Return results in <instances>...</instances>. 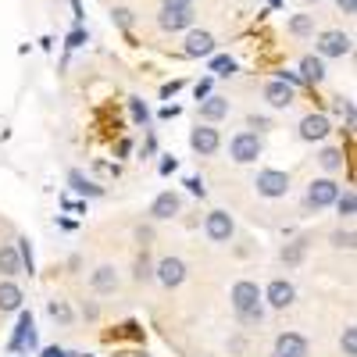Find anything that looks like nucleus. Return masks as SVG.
I'll return each instance as SVG.
<instances>
[{
  "mask_svg": "<svg viewBox=\"0 0 357 357\" xmlns=\"http://www.w3.org/2000/svg\"><path fill=\"white\" fill-rule=\"evenodd\" d=\"M261 154H264V143H261L257 132H236V136L229 139V158H232L236 165H254Z\"/></svg>",
  "mask_w": 357,
  "mask_h": 357,
  "instance_id": "obj_1",
  "label": "nucleus"
},
{
  "mask_svg": "<svg viewBox=\"0 0 357 357\" xmlns=\"http://www.w3.org/2000/svg\"><path fill=\"white\" fill-rule=\"evenodd\" d=\"M254 190H257L261 197H268V200H279V197L289 193V175L279 172V168H264V172H257V178H254Z\"/></svg>",
  "mask_w": 357,
  "mask_h": 357,
  "instance_id": "obj_2",
  "label": "nucleus"
},
{
  "mask_svg": "<svg viewBox=\"0 0 357 357\" xmlns=\"http://www.w3.org/2000/svg\"><path fill=\"white\" fill-rule=\"evenodd\" d=\"M154 279L165 286V289H175L186 282V261L183 257H161L158 268H154Z\"/></svg>",
  "mask_w": 357,
  "mask_h": 357,
  "instance_id": "obj_3",
  "label": "nucleus"
},
{
  "mask_svg": "<svg viewBox=\"0 0 357 357\" xmlns=\"http://www.w3.org/2000/svg\"><path fill=\"white\" fill-rule=\"evenodd\" d=\"M340 197V183L336 178H314L307 186V207L321 211V207H333V200Z\"/></svg>",
  "mask_w": 357,
  "mask_h": 357,
  "instance_id": "obj_4",
  "label": "nucleus"
},
{
  "mask_svg": "<svg viewBox=\"0 0 357 357\" xmlns=\"http://www.w3.org/2000/svg\"><path fill=\"white\" fill-rule=\"evenodd\" d=\"M204 232H207V240H211V243H229L232 232H236L232 215L229 211H211V215H207V222H204Z\"/></svg>",
  "mask_w": 357,
  "mask_h": 357,
  "instance_id": "obj_5",
  "label": "nucleus"
},
{
  "mask_svg": "<svg viewBox=\"0 0 357 357\" xmlns=\"http://www.w3.org/2000/svg\"><path fill=\"white\" fill-rule=\"evenodd\" d=\"M261 296H264V301L272 304L275 311H286V307H293V301H296V286L286 282V279H272Z\"/></svg>",
  "mask_w": 357,
  "mask_h": 357,
  "instance_id": "obj_6",
  "label": "nucleus"
},
{
  "mask_svg": "<svg viewBox=\"0 0 357 357\" xmlns=\"http://www.w3.org/2000/svg\"><path fill=\"white\" fill-rule=\"evenodd\" d=\"M350 50H354V43H350L347 33H340V29H329V33L318 36V54L321 57H347Z\"/></svg>",
  "mask_w": 357,
  "mask_h": 357,
  "instance_id": "obj_7",
  "label": "nucleus"
},
{
  "mask_svg": "<svg viewBox=\"0 0 357 357\" xmlns=\"http://www.w3.org/2000/svg\"><path fill=\"white\" fill-rule=\"evenodd\" d=\"M190 146H193L200 158H211V154H218L222 136H218V129H211V126H197V129L190 132Z\"/></svg>",
  "mask_w": 357,
  "mask_h": 357,
  "instance_id": "obj_8",
  "label": "nucleus"
},
{
  "mask_svg": "<svg viewBox=\"0 0 357 357\" xmlns=\"http://www.w3.org/2000/svg\"><path fill=\"white\" fill-rule=\"evenodd\" d=\"M193 25V8H161L158 15V29L161 33H178V29Z\"/></svg>",
  "mask_w": 357,
  "mask_h": 357,
  "instance_id": "obj_9",
  "label": "nucleus"
},
{
  "mask_svg": "<svg viewBox=\"0 0 357 357\" xmlns=\"http://www.w3.org/2000/svg\"><path fill=\"white\" fill-rule=\"evenodd\" d=\"M264 100H268V107L286 111V107L296 100V89H293L286 79H275V82H268V86H264Z\"/></svg>",
  "mask_w": 357,
  "mask_h": 357,
  "instance_id": "obj_10",
  "label": "nucleus"
},
{
  "mask_svg": "<svg viewBox=\"0 0 357 357\" xmlns=\"http://www.w3.org/2000/svg\"><path fill=\"white\" fill-rule=\"evenodd\" d=\"M261 304V289H257V282H236L232 286V311L240 314V311H250V307H257Z\"/></svg>",
  "mask_w": 357,
  "mask_h": 357,
  "instance_id": "obj_11",
  "label": "nucleus"
},
{
  "mask_svg": "<svg viewBox=\"0 0 357 357\" xmlns=\"http://www.w3.org/2000/svg\"><path fill=\"white\" fill-rule=\"evenodd\" d=\"M178 211H183V200H178L175 193H158L154 204H151V218H158V222H168Z\"/></svg>",
  "mask_w": 357,
  "mask_h": 357,
  "instance_id": "obj_12",
  "label": "nucleus"
},
{
  "mask_svg": "<svg viewBox=\"0 0 357 357\" xmlns=\"http://www.w3.org/2000/svg\"><path fill=\"white\" fill-rule=\"evenodd\" d=\"M275 357H307V340L301 333H282L275 340Z\"/></svg>",
  "mask_w": 357,
  "mask_h": 357,
  "instance_id": "obj_13",
  "label": "nucleus"
},
{
  "mask_svg": "<svg viewBox=\"0 0 357 357\" xmlns=\"http://www.w3.org/2000/svg\"><path fill=\"white\" fill-rule=\"evenodd\" d=\"M183 50H186V57H211L215 54V36L204 33V29H200V33H190Z\"/></svg>",
  "mask_w": 357,
  "mask_h": 357,
  "instance_id": "obj_14",
  "label": "nucleus"
},
{
  "mask_svg": "<svg viewBox=\"0 0 357 357\" xmlns=\"http://www.w3.org/2000/svg\"><path fill=\"white\" fill-rule=\"evenodd\" d=\"M89 286H93L97 293H114V289H118V272H114V264H97L93 275H89Z\"/></svg>",
  "mask_w": 357,
  "mask_h": 357,
  "instance_id": "obj_15",
  "label": "nucleus"
},
{
  "mask_svg": "<svg viewBox=\"0 0 357 357\" xmlns=\"http://www.w3.org/2000/svg\"><path fill=\"white\" fill-rule=\"evenodd\" d=\"M329 118H325V114H307L304 118V122H301V139H325V136H329Z\"/></svg>",
  "mask_w": 357,
  "mask_h": 357,
  "instance_id": "obj_16",
  "label": "nucleus"
},
{
  "mask_svg": "<svg viewBox=\"0 0 357 357\" xmlns=\"http://www.w3.org/2000/svg\"><path fill=\"white\" fill-rule=\"evenodd\" d=\"M225 114H229V100L225 97H207L200 104V118H204V122H222Z\"/></svg>",
  "mask_w": 357,
  "mask_h": 357,
  "instance_id": "obj_17",
  "label": "nucleus"
},
{
  "mask_svg": "<svg viewBox=\"0 0 357 357\" xmlns=\"http://www.w3.org/2000/svg\"><path fill=\"white\" fill-rule=\"evenodd\" d=\"M22 272V257H18V247H0V275H18Z\"/></svg>",
  "mask_w": 357,
  "mask_h": 357,
  "instance_id": "obj_18",
  "label": "nucleus"
},
{
  "mask_svg": "<svg viewBox=\"0 0 357 357\" xmlns=\"http://www.w3.org/2000/svg\"><path fill=\"white\" fill-rule=\"evenodd\" d=\"M0 311H22V289L15 282H0Z\"/></svg>",
  "mask_w": 357,
  "mask_h": 357,
  "instance_id": "obj_19",
  "label": "nucleus"
},
{
  "mask_svg": "<svg viewBox=\"0 0 357 357\" xmlns=\"http://www.w3.org/2000/svg\"><path fill=\"white\" fill-rule=\"evenodd\" d=\"M15 350H22V347H36V333H33V314H25L22 311V321H18V336H15V343H11Z\"/></svg>",
  "mask_w": 357,
  "mask_h": 357,
  "instance_id": "obj_20",
  "label": "nucleus"
},
{
  "mask_svg": "<svg viewBox=\"0 0 357 357\" xmlns=\"http://www.w3.org/2000/svg\"><path fill=\"white\" fill-rule=\"evenodd\" d=\"M301 75H304V82H321L325 79V65H321V57H304L301 61Z\"/></svg>",
  "mask_w": 357,
  "mask_h": 357,
  "instance_id": "obj_21",
  "label": "nucleus"
},
{
  "mask_svg": "<svg viewBox=\"0 0 357 357\" xmlns=\"http://www.w3.org/2000/svg\"><path fill=\"white\" fill-rule=\"evenodd\" d=\"M318 165H321L325 172H329V175H333V172H340V168H343V151H336V146L321 151V154H318Z\"/></svg>",
  "mask_w": 357,
  "mask_h": 357,
  "instance_id": "obj_22",
  "label": "nucleus"
},
{
  "mask_svg": "<svg viewBox=\"0 0 357 357\" xmlns=\"http://www.w3.org/2000/svg\"><path fill=\"white\" fill-rule=\"evenodd\" d=\"M47 314H50L57 325H72V307H68L65 301H57V296H54V301L47 304Z\"/></svg>",
  "mask_w": 357,
  "mask_h": 357,
  "instance_id": "obj_23",
  "label": "nucleus"
},
{
  "mask_svg": "<svg viewBox=\"0 0 357 357\" xmlns=\"http://www.w3.org/2000/svg\"><path fill=\"white\" fill-rule=\"evenodd\" d=\"M289 33H293V36H301V40L311 36V33H314V18H311V15H296V18H289Z\"/></svg>",
  "mask_w": 357,
  "mask_h": 357,
  "instance_id": "obj_24",
  "label": "nucleus"
},
{
  "mask_svg": "<svg viewBox=\"0 0 357 357\" xmlns=\"http://www.w3.org/2000/svg\"><path fill=\"white\" fill-rule=\"evenodd\" d=\"M333 204H336L340 218H354V215H357V197H354V193H340Z\"/></svg>",
  "mask_w": 357,
  "mask_h": 357,
  "instance_id": "obj_25",
  "label": "nucleus"
},
{
  "mask_svg": "<svg viewBox=\"0 0 357 357\" xmlns=\"http://www.w3.org/2000/svg\"><path fill=\"white\" fill-rule=\"evenodd\" d=\"M304 250H307V243L296 240V243H289V247L282 250V261H286V264H301V261H304Z\"/></svg>",
  "mask_w": 357,
  "mask_h": 357,
  "instance_id": "obj_26",
  "label": "nucleus"
},
{
  "mask_svg": "<svg viewBox=\"0 0 357 357\" xmlns=\"http://www.w3.org/2000/svg\"><path fill=\"white\" fill-rule=\"evenodd\" d=\"M340 347H343V354H347V357H357V329H354V325H347V329H343Z\"/></svg>",
  "mask_w": 357,
  "mask_h": 357,
  "instance_id": "obj_27",
  "label": "nucleus"
},
{
  "mask_svg": "<svg viewBox=\"0 0 357 357\" xmlns=\"http://www.w3.org/2000/svg\"><path fill=\"white\" fill-rule=\"evenodd\" d=\"M68 183H72V186H75L79 193H89V197H100V190H97L93 183H86V178H82V172H72V175H68Z\"/></svg>",
  "mask_w": 357,
  "mask_h": 357,
  "instance_id": "obj_28",
  "label": "nucleus"
},
{
  "mask_svg": "<svg viewBox=\"0 0 357 357\" xmlns=\"http://www.w3.org/2000/svg\"><path fill=\"white\" fill-rule=\"evenodd\" d=\"M211 72L222 75V79H229V75L236 72V61H232V57H215V61H211Z\"/></svg>",
  "mask_w": 357,
  "mask_h": 357,
  "instance_id": "obj_29",
  "label": "nucleus"
},
{
  "mask_svg": "<svg viewBox=\"0 0 357 357\" xmlns=\"http://www.w3.org/2000/svg\"><path fill=\"white\" fill-rule=\"evenodd\" d=\"M146 279H154V264H151V257H139L136 261V282H146Z\"/></svg>",
  "mask_w": 357,
  "mask_h": 357,
  "instance_id": "obj_30",
  "label": "nucleus"
},
{
  "mask_svg": "<svg viewBox=\"0 0 357 357\" xmlns=\"http://www.w3.org/2000/svg\"><path fill=\"white\" fill-rule=\"evenodd\" d=\"M333 247H340V250H354V232H350V229L333 232Z\"/></svg>",
  "mask_w": 357,
  "mask_h": 357,
  "instance_id": "obj_31",
  "label": "nucleus"
},
{
  "mask_svg": "<svg viewBox=\"0 0 357 357\" xmlns=\"http://www.w3.org/2000/svg\"><path fill=\"white\" fill-rule=\"evenodd\" d=\"M236 318H240L243 325H261V321H264V307L257 304V307H250V311H240Z\"/></svg>",
  "mask_w": 357,
  "mask_h": 357,
  "instance_id": "obj_32",
  "label": "nucleus"
},
{
  "mask_svg": "<svg viewBox=\"0 0 357 357\" xmlns=\"http://www.w3.org/2000/svg\"><path fill=\"white\" fill-rule=\"evenodd\" d=\"M22 247H18V257H22V264L29 268V272H33V250H29V240H18Z\"/></svg>",
  "mask_w": 357,
  "mask_h": 357,
  "instance_id": "obj_33",
  "label": "nucleus"
},
{
  "mask_svg": "<svg viewBox=\"0 0 357 357\" xmlns=\"http://www.w3.org/2000/svg\"><path fill=\"white\" fill-rule=\"evenodd\" d=\"M114 22L122 25V29H129V25H132V11H129V8H118V11H114Z\"/></svg>",
  "mask_w": 357,
  "mask_h": 357,
  "instance_id": "obj_34",
  "label": "nucleus"
},
{
  "mask_svg": "<svg viewBox=\"0 0 357 357\" xmlns=\"http://www.w3.org/2000/svg\"><path fill=\"white\" fill-rule=\"evenodd\" d=\"M343 15H357V0H336Z\"/></svg>",
  "mask_w": 357,
  "mask_h": 357,
  "instance_id": "obj_35",
  "label": "nucleus"
},
{
  "mask_svg": "<svg viewBox=\"0 0 357 357\" xmlns=\"http://www.w3.org/2000/svg\"><path fill=\"white\" fill-rule=\"evenodd\" d=\"M161 8H193V0H161Z\"/></svg>",
  "mask_w": 357,
  "mask_h": 357,
  "instance_id": "obj_36",
  "label": "nucleus"
},
{
  "mask_svg": "<svg viewBox=\"0 0 357 357\" xmlns=\"http://www.w3.org/2000/svg\"><path fill=\"white\" fill-rule=\"evenodd\" d=\"M132 114H136V118H139V122H146V107H143V104H139V100H132Z\"/></svg>",
  "mask_w": 357,
  "mask_h": 357,
  "instance_id": "obj_37",
  "label": "nucleus"
},
{
  "mask_svg": "<svg viewBox=\"0 0 357 357\" xmlns=\"http://www.w3.org/2000/svg\"><path fill=\"white\" fill-rule=\"evenodd\" d=\"M207 89H211V82H207V79H204V82H197V100H200V97H207Z\"/></svg>",
  "mask_w": 357,
  "mask_h": 357,
  "instance_id": "obj_38",
  "label": "nucleus"
},
{
  "mask_svg": "<svg viewBox=\"0 0 357 357\" xmlns=\"http://www.w3.org/2000/svg\"><path fill=\"white\" fill-rule=\"evenodd\" d=\"M250 126H254V129H268V118H257V114H250Z\"/></svg>",
  "mask_w": 357,
  "mask_h": 357,
  "instance_id": "obj_39",
  "label": "nucleus"
},
{
  "mask_svg": "<svg viewBox=\"0 0 357 357\" xmlns=\"http://www.w3.org/2000/svg\"><path fill=\"white\" fill-rule=\"evenodd\" d=\"M186 186H190L193 193H200V197H204V183H200V178H190V183H186Z\"/></svg>",
  "mask_w": 357,
  "mask_h": 357,
  "instance_id": "obj_40",
  "label": "nucleus"
},
{
  "mask_svg": "<svg viewBox=\"0 0 357 357\" xmlns=\"http://www.w3.org/2000/svg\"><path fill=\"white\" fill-rule=\"evenodd\" d=\"M43 357H65V354H61V350H47Z\"/></svg>",
  "mask_w": 357,
  "mask_h": 357,
  "instance_id": "obj_41",
  "label": "nucleus"
},
{
  "mask_svg": "<svg viewBox=\"0 0 357 357\" xmlns=\"http://www.w3.org/2000/svg\"><path fill=\"white\" fill-rule=\"evenodd\" d=\"M307 4H318V0H307Z\"/></svg>",
  "mask_w": 357,
  "mask_h": 357,
  "instance_id": "obj_42",
  "label": "nucleus"
},
{
  "mask_svg": "<svg viewBox=\"0 0 357 357\" xmlns=\"http://www.w3.org/2000/svg\"><path fill=\"white\" fill-rule=\"evenodd\" d=\"M139 357H146V354H139Z\"/></svg>",
  "mask_w": 357,
  "mask_h": 357,
  "instance_id": "obj_43",
  "label": "nucleus"
}]
</instances>
